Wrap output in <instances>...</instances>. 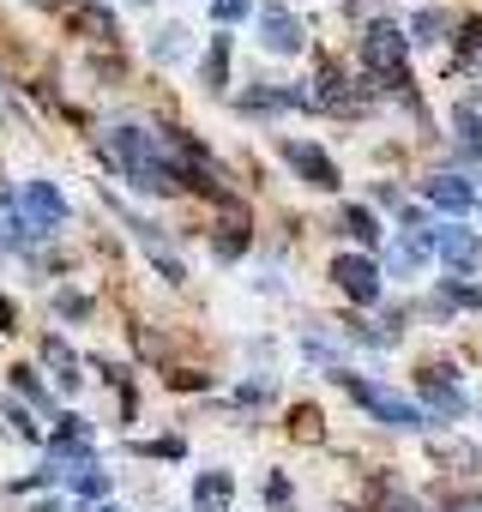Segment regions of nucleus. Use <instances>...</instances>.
Returning a JSON list of instances; mask_svg holds the SVG:
<instances>
[{"instance_id": "f257e3e1", "label": "nucleus", "mask_w": 482, "mask_h": 512, "mask_svg": "<svg viewBox=\"0 0 482 512\" xmlns=\"http://www.w3.org/2000/svg\"><path fill=\"white\" fill-rule=\"evenodd\" d=\"M103 157H109L127 181H139V187H151V193H175V187H181V175L163 163V151H157L151 133H139V127H109V133H103Z\"/></svg>"}, {"instance_id": "f03ea898", "label": "nucleus", "mask_w": 482, "mask_h": 512, "mask_svg": "<svg viewBox=\"0 0 482 512\" xmlns=\"http://www.w3.org/2000/svg\"><path fill=\"white\" fill-rule=\"evenodd\" d=\"M404 49H410V37H404L398 25L374 19L368 37H362V67H368L374 79H386V85H404Z\"/></svg>"}, {"instance_id": "7ed1b4c3", "label": "nucleus", "mask_w": 482, "mask_h": 512, "mask_svg": "<svg viewBox=\"0 0 482 512\" xmlns=\"http://www.w3.org/2000/svg\"><path fill=\"white\" fill-rule=\"evenodd\" d=\"M344 386H350V398L374 422H386V428H422V404H410V398H398V392H386V386H374L362 374H344Z\"/></svg>"}, {"instance_id": "20e7f679", "label": "nucleus", "mask_w": 482, "mask_h": 512, "mask_svg": "<svg viewBox=\"0 0 482 512\" xmlns=\"http://www.w3.org/2000/svg\"><path fill=\"white\" fill-rule=\"evenodd\" d=\"M19 211H25V223H31L25 235H37V241L67 223V199H61L49 181H25V187H19Z\"/></svg>"}, {"instance_id": "39448f33", "label": "nucleus", "mask_w": 482, "mask_h": 512, "mask_svg": "<svg viewBox=\"0 0 482 512\" xmlns=\"http://www.w3.org/2000/svg\"><path fill=\"white\" fill-rule=\"evenodd\" d=\"M332 278H338V290H344L350 302H374V296H380V266L368 260V253H338V260H332Z\"/></svg>"}, {"instance_id": "423d86ee", "label": "nucleus", "mask_w": 482, "mask_h": 512, "mask_svg": "<svg viewBox=\"0 0 482 512\" xmlns=\"http://www.w3.org/2000/svg\"><path fill=\"white\" fill-rule=\"evenodd\" d=\"M284 163H290L308 187H320V193H332V187H338V163H332L326 151L302 145V139H284Z\"/></svg>"}, {"instance_id": "0eeeda50", "label": "nucleus", "mask_w": 482, "mask_h": 512, "mask_svg": "<svg viewBox=\"0 0 482 512\" xmlns=\"http://www.w3.org/2000/svg\"><path fill=\"white\" fill-rule=\"evenodd\" d=\"M434 247L446 253V266H452L458 278H470V272H476V260H482V247H476V235H470V229H434Z\"/></svg>"}, {"instance_id": "6e6552de", "label": "nucleus", "mask_w": 482, "mask_h": 512, "mask_svg": "<svg viewBox=\"0 0 482 512\" xmlns=\"http://www.w3.org/2000/svg\"><path fill=\"white\" fill-rule=\"evenodd\" d=\"M428 253H434V235H428V229H404L398 247H392V272H398V278L422 272V266H428Z\"/></svg>"}, {"instance_id": "1a4fd4ad", "label": "nucleus", "mask_w": 482, "mask_h": 512, "mask_svg": "<svg viewBox=\"0 0 482 512\" xmlns=\"http://www.w3.org/2000/svg\"><path fill=\"white\" fill-rule=\"evenodd\" d=\"M416 398H428L440 416H464V398H458V386L440 374V368H428V374H416Z\"/></svg>"}, {"instance_id": "9d476101", "label": "nucleus", "mask_w": 482, "mask_h": 512, "mask_svg": "<svg viewBox=\"0 0 482 512\" xmlns=\"http://www.w3.org/2000/svg\"><path fill=\"white\" fill-rule=\"evenodd\" d=\"M260 43L272 49V55H296L302 49V25L278 7V13H266V31H260Z\"/></svg>"}, {"instance_id": "9b49d317", "label": "nucleus", "mask_w": 482, "mask_h": 512, "mask_svg": "<svg viewBox=\"0 0 482 512\" xmlns=\"http://www.w3.org/2000/svg\"><path fill=\"white\" fill-rule=\"evenodd\" d=\"M422 193H428L440 211H470V205H476L470 181H458V175H434V181H422Z\"/></svg>"}, {"instance_id": "f8f14e48", "label": "nucleus", "mask_w": 482, "mask_h": 512, "mask_svg": "<svg viewBox=\"0 0 482 512\" xmlns=\"http://www.w3.org/2000/svg\"><path fill=\"white\" fill-rule=\"evenodd\" d=\"M229 500H235L229 470H205V476H199V488H193V506H199V512H223Z\"/></svg>"}, {"instance_id": "ddd939ff", "label": "nucleus", "mask_w": 482, "mask_h": 512, "mask_svg": "<svg viewBox=\"0 0 482 512\" xmlns=\"http://www.w3.org/2000/svg\"><path fill=\"white\" fill-rule=\"evenodd\" d=\"M43 362L55 368V380H61V386H79V356H73L61 338H43Z\"/></svg>"}, {"instance_id": "4468645a", "label": "nucleus", "mask_w": 482, "mask_h": 512, "mask_svg": "<svg viewBox=\"0 0 482 512\" xmlns=\"http://www.w3.org/2000/svg\"><path fill=\"white\" fill-rule=\"evenodd\" d=\"M344 235H356V241H368V247H374V241H380V223H374V211L350 205V211H344Z\"/></svg>"}, {"instance_id": "2eb2a0df", "label": "nucleus", "mask_w": 482, "mask_h": 512, "mask_svg": "<svg viewBox=\"0 0 482 512\" xmlns=\"http://www.w3.org/2000/svg\"><path fill=\"white\" fill-rule=\"evenodd\" d=\"M458 145H464L470 157H482V115H470V109H458Z\"/></svg>"}, {"instance_id": "dca6fc26", "label": "nucleus", "mask_w": 482, "mask_h": 512, "mask_svg": "<svg viewBox=\"0 0 482 512\" xmlns=\"http://www.w3.org/2000/svg\"><path fill=\"white\" fill-rule=\"evenodd\" d=\"M458 55H464L470 67H482V19H464V31H458Z\"/></svg>"}, {"instance_id": "f3484780", "label": "nucleus", "mask_w": 482, "mask_h": 512, "mask_svg": "<svg viewBox=\"0 0 482 512\" xmlns=\"http://www.w3.org/2000/svg\"><path fill=\"white\" fill-rule=\"evenodd\" d=\"M223 73H229V37H217V43H211V61H205V85H223Z\"/></svg>"}, {"instance_id": "a211bd4d", "label": "nucleus", "mask_w": 482, "mask_h": 512, "mask_svg": "<svg viewBox=\"0 0 482 512\" xmlns=\"http://www.w3.org/2000/svg\"><path fill=\"white\" fill-rule=\"evenodd\" d=\"M181 49H187V31H181V25H175V31H157V43H151L157 61H169V55H181Z\"/></svg>"}, {"instance_id": "6ab92c4d", "label": "nucleus", "mask_w": 482, "mask_h": 512, "mask_svg": "<svg viewBox=\"0 0 482 512\" xmlns=\"http://www.w3.org/2000/svg\"><path fill=\"white\" fill-rule=\"evenodd\" d=\"M211 19H217V25H235V19H248V0H211Z\"/></svg>"}, {"instance_id": "aec40b11", "label": "nucleus", "mask_w": 482, "mask_h": 512, "mask_svg": "<svg viewBox=\"0 0 482 512\" xmlns=\"http://www.w3.org/2000/svg\"><path fill=\"white\" fill-rule=\"evenodd\" d=\"M73 488H79V494H85V500H97V494H103V488H109V476H103V470H97V464H91V470H85V476H73Z\"/></svg>"}, {"instance_id": "412c9836", "label": "nucleus", "mask_w": 482, "mask_h": 512, "mask_svg": "<svg viewBox=\"0 0 482 512\" xmlns=\"http://www.w3.org/2000/svg\"><path fill=\"white\" fill-rule=\"evenodd\" d=\"M440 25H446L440 13H422V19H416V43H434V37H440Z\"/></svg>"}, {"instance_id": "4be33fe9", "label": "nucleus", "mask_w": 482, "mask_h": 512, "mask_svg": "<svg viewBox=\"0 0 482 512\" xmlns=\"http://www.w3.org/2000/svg\"><path fill=\"white\" fill-rule=\"evenodd\" d=\"M61 314H67V320H85V314H91V302H85V296H73V290H67V296H61Z\"/></svg>"}, {"instance_id": "5701e85b", "label": "nucleus", "mask_w": 482, "mask_h": 512, "mask_svg": "<svg viewBox=\"0 0 482 512\" xmlns=\"http://www.w3.org/2000/svg\"><path fill=\"white\" fill-rule=\"evenodd\" d=\"M314 422H320V410H296V434H302V440H314V434H320Z\"/></svg>"}, {"instance_id": "b1692460", "label": "nucleus", "mask_w": 482, "mask_h": 512, "mask_svg": "<svg viewBox=\"0 0 482 512\" xmlns=\"http://www.w3.org/2000/svg\"><path fill=\"white\" fill-rule=\"evenodd\" d=\"M145 452H151V458H181V452H187V446H181V440H151V446H145Z\"/></svg>"}, {"instance_id": "393cba45", "label": "nucleus", "mask_w": 482, "mask_h": 512, "mask_svg": "<svg viewBox=\"0 0 482 512\" xmlns=\"http://www.w3.org/2000/svg\"><path fill=\"white\" fill-rule=\"evenodd\" d=\"M169 386H181V392H199V386H205V374H169Z\"/></svg>"}, {"instance_id": "a878e982", "label": "nucleus", "mask_w": 482, "mask_h": 512, "mask_svg": "<svg viewBox=\"0 0 482 512\" xmlns=\"http://www.w3.org/2000/svg\"><path fill=\"white\" fill-rule=\"evenodd\" d=\"M266 500H290V482L284 476H266Z\"/></svg>"}, {"instance_id": "bb28decb", "label": "nucleus", "mask_w": 482, "mask_h": 512, "mask_svg": "<svg viewBox=\"0 0 482 512\" xmlns=\"http://www.w3.org/2000/svg\"><path fill=\"white\" fill-rule=\"evenodd\" d=\"M13 320H19V314H13V302L0 296V332H13Z\"/></svg>"}, {"instance_id": "cd10ccee", "label": "nucleus", "mask_w": 482, "mask_h": 512, "mask_svg": "<svg viewBox=\"0 0 482 512\" xmlns=\"http://www.w3.org/2000/svg\"><path fill=\"white\" fill-rule=\"evenodd\" d=\"M386 512H428V506H416V500H410V494H398V500H392V506H386Z\"/></svg>"}, {"instance_id": "c85d7f7f", "label": "nucleus", "mask_w": 482, "mask_h": 512, "mask_svg": "<svg viewBox=\"0 0 482 512\" xmlns=\"http://www.w3.org/2000/svg\"><path fill=\"white\" fill-rule=\"evenodd\" d=\"M458 512H482V500H458Z\"/></svg>"}, {"instance_id": "c756f323", "label": "nucleus", "mask_w": 482, "mask_h": 512, "mask_svg": "<svg viewBox=\"0 0 482 512\" xmlns=\"http://www.w3.org/2000/svg\"><path fill=\"white\" fill-rule=\"evenodd\" d=\"M37 512H61V506H55V500H43V506H37Z\"/></svg>"}, {"instance_id": "7c9ffc66", "label": "nucleus", "mask_w": 482, "mask_h": 512, "mask_svg": "<svg viewBox=\"0 0 482 512\" xmlns=\"http://www.w3.org/2000/svg\"><path fill=\"white\" fill-rule=\"evenodd\" d=\"M97 512H115V506H97Z\"/></svg>"}]
</instances>
